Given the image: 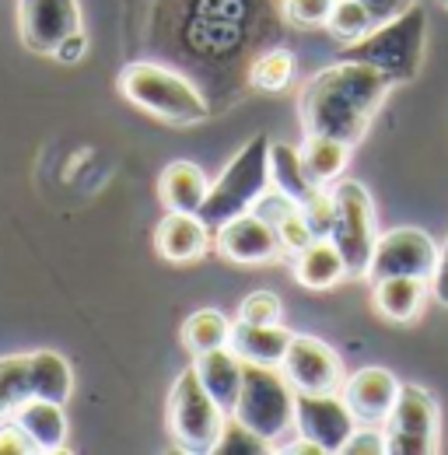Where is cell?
<instances>
[{"mask_svg": "<svg viewBox=\"0 0 448 455\" xmlns=\"http://www.w3.org/2000/svg\"><path fill=\"white\" fill-rule=\"evenodd\" d=\"M389 88L392 77L382 74L379 67L340 57V63L319 70L301 88V99H298L301 126L305 133L333 137V140H343L347 148H354L368 133Z\"/></svg>", "mask_w": 448, "mask_h": 455, "instance_id": "cell-1", "label": "cell"}, {"mask_svg": "<svg viewBox=\"0 0 448 455\" xmlns=\"http://www.w3.org/2000/svg\"><path fill=\"white\" fill-rule=\"evenodd\" d=\"M119 92L137 109L158 116L165 123H179V126H193L211 116L204 92L189 77H182L179 70L162 67V63H148V60L126 63L119 70Z\"/></svg>", "mask_w": 448, "mask_h": 455, "instance_id": "cell-2", "label": "cell"}, {"mask_svg": "<svg viewBox=\"0 0 448 455\" xmlns=\"http://www.w3.org/2000/svg\"><path fill=\"white\" fill-rule=\"evenodd\" d=\"M424 39H428V14H424V7L413 4L403 14H396L392 21L375 25L364 39L347 43V50H340V57L372 63L382 74H389L396 84V81L417 77L420 60H424Z\"/></svg>", "mask_w": 448, "mask_h": 455, "instance_id": "cell-3", "label": "cell"}, {"mask_svg": "<svg viewBox=\"0 0 448 455\" xmlns=\"http://www.w3.org/2000/svg\"><path fill=\"white\" fill-rule=\"evenodd\" d=\"M270 144L274 140L267 133L252 137L231 158V165L221 172V179L211 186V193H207V200L200 207V221L211 231H218L231 218L252 211L256 200L270 189Z\"/></svg>", "mask_w": 448, "mask_h": 455, "instance_id": "cell-4", "label": "cell"}, {"mask_svg": "<svg viewBox=\"0 0 448 455\" xmlns=\"http://www.w3.org/2000/svg\"><path fill=\"white\" fill-rule=\"evenodd\" d=\"M228 417L231 413H224L218 399L204 389L196 368H186L168 396V431H172L175 445L193 455L214 452Z\"/></svg>", "mask_w": 448, "mask_h": 455, "instance_id": "cell-5", "label": "cell"}, {"mask_svg": "<svg viewBox=\"0 0 448 455\" xmlns=\"http://www.w3.org/2000/svg\"><path fill=\"white\" fill-rule=\"evenodd\" d=\"M294 386L284 379V371L267 364H249L242 371V393L235 403V413L245 427H252L263 442L280 438L294 424Z\"/></svg>", "mask_w": 448, "mask_h": 455, "instance_id": "cell-6", "label": "cell"}, {"mask_svg": "<svg viewBox=\"0 0 448 455\" xmlns=\"http://www.w3.org/2000/svg\"><path fill=\"white\" fill-rule=\"evenodd\" d=\"M336 218L330 242L336 245V252L343 256L347 277H368L372 267V252H375V207L372 196L361 182H340L333 189Z\"/></svg>", "mask_w": 448, "mask_h": 455, "instance_id": "cell-7", "label": "cell"}, {"mask_svg": "<svg viewBox=\"0 0 448 455\" xmlns=\"http://www.w3.org/2000/svg\"><path fill=\"white\" fill-rule=\"evenodd\" d=\"M386 452L435 455L438 452V403L420 386H403L386 420Z\"/></svg>", "mask_w": 448, "mask_h": 455, "instance_id": "cell-8", "label": "cell"}, {"mask_svg": "<svg viewBox=\"0 0 448 455\" xmlns=\"http://www.w3.org/2000/svg\"><path fill=\"white\" fill-rule=\"evenodd\" d=\"M438 242L420 231V228H392L386 235H379L375 252H372V267L368 277L382 281V277H424L431 281L438 270Z\"/></svg>", "mask_w": 448, "mask_h": 455, "instance_id": "cell-9", "label": "cell"}, {"mask_svg": "<svg viewBox=\"0 0 448 455\" xmlns=\"http://www.w3.org/2000/svg\"><path fill=\"white\" fill-rule=\"evenodd\" d=\"M280 371L294 386V393H340L343 386V364L336 350L308 333H291Z\"/></svg>", "mask_w": 448, "mask_h": 455, "instance_id": "cell-10", "label": "cell"}, {"mask_svg": "<svg viewBox=\"0 0 448 455\" xmlns=\"http://www.w3.org/2000/svg\"><path fill=\"white\" fill-rule=\"evenodd\" d=\"M18 32L25 50L39 57H56L60 43L81 32L77 0H18Z\"/></svg>", "mask_w": 448, "mask_h": 455, "instance_id": "cell-11", "label": "cell"}, {"mask_svg": "<svg viewBox=\"0 0 448 455\" xmlns=\"http://www.w3.org/2000/svg\"><path fill=\"white\" fill-rule=\"evenodd\" d=\"M294 424L301 438L316 442L323 452H343L347 438L357 431V417L350 413L340 393H298Z\"/></svg>", "mask_w": 448, "mask_h": 455, "instance_id": "cell-12", "label": "cell"}, {"mask_svg": "<svg viewBox=\"0 0 448 455\" xmlns=\"http://www.w3.org/2000/svg\"><path fill=\"white\" fill-rule=\"evenodd\" d=\"M218 249L231 263L260 267V263L277 259L284 252V242H280L277 228L267 218H260L256 211H245V214H238L228 225L218 228Z\"/></svg>", "mask_w": 448, "mask_h": 455, "instance_id": "cell-13", "label": "cell"}, {"mask_svg": "<svg viewBox=\"0 0 448 455\" xmlns=\"http://www.w3.org/2000/svg\"><path fill=\"white\" fill-rule=\"evenodd\" d=\"M399 389H403V382L392 375L389 368H375L372 364V368H361L350 379H343L340 396L350 406V413L357 417V424L379 427V424H386L392 417Z\"/></svg>", "mask_w": 448, "mask_h": 455, "instance_id": "cell-14", "label": "cell"}, {"mask_svg": "<svg viewBox=\"0 0 448 455\" xmlns=\"http://www.w3.org/2000/svg\"><path fill=\"white\" fill-rule=\"evenodd\" d=\"M245 0H200V28L189 36V46L200 43V53H245L242 43L249 39L245 28Z\"/></svg>", "mask_w": 448, "mask_h": 455, "instance_id": "cell-15", "label": "cell"}, {"mask_svg": "<svg viewBox=\"0 0 448 455\" xmlns=\"http://www.w3.org/2000/svg\"><path fill=\"white\" fill-rule=\"evenodd\" d=\"M14 424L32 438L36 452H63L67 449V413L63 403L28 396L14 406Z\"/></svg>", "mask_w": 448, "mask_h": 455, "instance_id": "cell-16", "label": "cell"}, {"mask_svg": "<svg viewBox=\"0 0 448 455\" xmlns=\"http://www.w3.org/2000/svg\"><path fill=\"white\" fill-rule=\"evenodd\" d=\"M155 245L168 263H193L207 252L211 245V228L200 221V214H175L168 211V218L155 231Z\"/></svg>", "mask_w": 448, "mask_h": 455, "instance_id": "cell-17", "label": "cell"}, {"mask_svg": "<svg viewBox=\"0 0 448 455\" xmlns=\"http://www.w3.org/2000/svg\"><path fill=\"white\" fill-rule=\"evenodd\" d=\"M196 375L204 382V389L218 399L224 413H235V403L242 393V371H245V361L231 350V347H218V350H207L196 357Z\"/></svg>", "mask_w": 448, "mask_h": 455, "instance_id": "cell-18", "label": "cell"}, {"mask_svg": "<svg viewBox=\"0 0 448 455\" xmlns=\"http://www.w3.org/2000/svg\"><path fill=\"white\" fill-rule=\"evenodd\" d=\"M207 193H211V182L193 162H172L158 179V196L175 214H200Z\"/></svg>", "mask_w": 448, "mask_h": 455, "instance_id": "cell-19", "label": "cell"}, {"mask_svg": "<svg viewBox=\"0 0 448 455\" xmlns=\"http://www.w3.org/2000/svg\"><path fill=\"white\" fill-rule=\"evenodd\" d=\"M287 343H291V330H284L280 323L277 326H252V323H242V319H238V326H231L228 347H231L242 361H249V364L280 368Z\"/></svg>", "mask_w": 448, "mask_h": 455, "instance_id": "cell-20", "label": "cell"}, {"mask_svg": "<svg viewBox=\"0 0 448 455\" xmlns=\"http://www.w3.org/2000/svg\"><path fill=\"white\" fill-rule=\"evenodd\" d=\"M428 301L424 277H382L375 281V305L392 323H413Z\"/></svg>", "mask_w": 448, "mask_h": 455, "instance_id": "cell-21", "label": "cell"}, {"mask_svg": "<svg viewBox=\"0 0 448 455\" xmlns=\"http://www.w3.org/2000/svg\"><path fill=\"white\" fill-rule=\"evenodd\" d=\"M294 274H298V284L312 287V291H330L340 277H347V267L330 238H316L312 245L298 252Z\"/></svg>", "mask_w": 448, "mask_h": 455, "instance_id": "cell-22", "label": "cell"}, {"mask_svg": "<svg viewBox=\"0 0 448 455\" xmlns=\"http://www.w3.org/2000/svg\"><path fill=\"white\" fill-rule=\"evenodd\" d=\"M270 186H277L294 204H308L323 189L308 179V172L301 165V151H294L291 144H270Z\"/></svg>", "mask_w": 448, "mask_h": 455, "instance_id": "cell-23", "label": "cell"}, {"mask_svg": "<svg viewBox=\"0 0 448 455\" xmlns=\"http://www.w3.org/2000/svg\"><path fill=\"white\" fill-rule=\"evenodd\" d=\"M28 386H32V396L67 403L70 393H74L70 364L56 350H36V354H28Z\"/></svg>", "mask_w": 448, "mask_h": 455, "instance_id": "cell-24", "label": "cell"}, {"mask_svg": "<svg viewBox=\"0 0 448 455\" xmlns=\"http://www.w3.org/2000/svg\"><path fill=\"white\" fill-rule=\"evenodd\" d=\"M347 144L333 140V137H319V133H308L305 148H301V165L308 172V179L316 186H326L333 182L340 172L347 169Z\"/></svg>", "mask_w": 448, "mask_h": 455, "instance_id": "cell-25", "label": "cell"}, {"mask_svg": "<svg viewBox=\"0 0 448 455\" xmlns=\"http://www.w3.org/2000/svg\"><path fill=\"white\" fill-rule=\"evenodd\" d=\"M228 340H231V323L218 308H200L182 323V343H186V350L193 357H200L207 350H218V347H228Z\"/></svg>", "mask_w": 448, "mask_h": 455, "instance_id": "cell-26", "label": "cell"}, {"mask_svg": "<svg viewBox=\"0 0 448 455\" xmlns=\"http://www.w3.org/2000/svg\"><path fill=\"white\" fill-rule=\"evenodd\" d=\"M32 396L28 386V354H11L0 357V417L14 413L18 403Z\"/></svg>", "mask_w": 448, "mask_h": 455, "instance_id": "cell-27", "label": "cell"}, {"mask_svg": "<svg viewBox=\"0 0 448 455\" xmlns=\"http://www.w3.org/2000/svg\"><path fill=\"white\" fill-rule=\"evenodd\" d=\"M330 32H333L336 39H343V43H357V39H364L379 21L372 18V11L361 4V0H336L333 4V14H330Z\"/></svg>", "mask_w": 448, "mask_h": 455, "instance_id": "cell-28", "label": "cell"}, {"mask_svg": "<svg viewBox=\"0 0 448 455\" xmlns=\"http://www.w3.org/2000/svg\"><path fill=\"white\" fill-rule=\"evenodd\" d=\"M291 74H294V57L287 50H267L256 57L252 70H249V81H252V88L280 92V88H287Z\"/></svg>", "mask_w": 448, "mask_h": 455, "instance_id": "cell-29", "label": "cell"}, {"mask_svg": "<svg viewBox=\"0 0 448 455\" xmlns=\"http://www.w3.org/2000/svg\"><path fill=\"white\" fill-rule=\"evenodd\" d=\"M214 452H221V455H260V452H267V442H263L252 427H245L238 417H228Z\"/></svg>", "mask_w": 448, "mask_h": 455, "instance_id": "cell-30", "label": "cell"}, {"mask_svg": "<svg viewBox=\"0 0 448 455\" xmlns=\"http://www.w3.org/2000/svg\"><path fill=\"white\" fill-rule=\"evenodd\" d=\"M280 315H284V308H280V298L274 291H252L238 305V319L252 323V326H277Z\"/></svg>", "mask_w": 448, "mask_h": 455, "instance_id": "cell-31", "label": "cell"}, {"mask_svg": "<svg viewBox=\"0 0 448 455\" xmlns=\"http://www.w3.org/2000/svg\"><path fill=\"white\" fill-rule=\"evenodd\" d=\"M336 0H280V11L298 28H319L330 21Z\"/></svg>", "mask_w": 448, "mask_h": 455, "instance_id": "cell-32", "label": "cell"}, {"mask_svg": "<svg viewBox=\"0 0 448 455\" xmlns=\"http://www.w3.org/2000/svg\"><path fill=\"white\" fill-rule=\"evenodd\" d=\"M301 211H305V221H308V228H312L316 238H330L333 218H336V204H333V193H330V189H319L308 204H301Z\"/></svg>", "mask_w": 448, "mask_h": 455, "instance_id": "cell-33", "label": "cell"}, {"mask_svg": "<svg viewBox=\"0 0 448 455\" xmlns=\"http://www.w3.org/2000/svg\"><path fill=\"white\" fill-rule=\"evenodd\" d=\"M386 455V435H379L372 424H357V431L347 438L343 455Z\"/></svg>", "mask_w": 448, "mask_h": 455, "instance_id": "cell-34", "label": "cell"}, {"mask_svg": "<svg viewBox=\"0 0 448 455\" xmlns=\"http://www.w3.org/2000/svg\"><path fill=\"white\" fill-rule=\"evenodd\" d=\"M32 452H36V445H32V438L18 424H11V427L0 431V455H32Z\"/></svg>", "mask_w": 448, "mask_h": 455, "instance_id": "cell-35", "label": "cell"}, {"mask_svg": "<svg viewBox=\"0 0 448 455\" xmlns=\"http://www.w3.org/2000/svg\"><path fill=\"white\" fill-rule=\"evenodd\" d=\"M368 11H372V18L382 25V21H392L396 14H403L406 7H413V0H361Z\"/></svg>", "mask_w": 448, "mask_h": 455, "instance_id": "cell-36", "label": "cell"}, {"mask_svg": "<svg viewBox=\"0 0 448 455\" xmlns=\"http://www.w3.org/2000/svg\"><path fill=\"white\" fill-rule=\"evenodd\" d=\"M431 291H435V298L448 305V238L445 245H442V252H438V270H435V277H431Z\"/></svg>", "mask_w": 448, "mask_h": 455, "instance_id": "cell-37", "label": "cell"}, {"mask_svg": "<svg viewBox=\"0 0 448 455\" xmlns=\"http://www.w3.org/2000/svg\"><path fill=\"white\" fill-rule=\"evenodd\" d=\"M84 46H88V43H84V32H74L70 39H63V43H60L56 60H60V63H77V60L84 57Z\"/></svg>", "mask_w": 448, "mask_h": 455, "instance_id": "cell-38", "label": "cell"}, {"mask_svg": "<svg viewBox=\"0 0 448 455\" xmlns=\"http://www.w3.org/2000/svg\"><path fill=\"white\" fill-rule=\"evenodd\" d=\"M442 4H445V7H448V0H442Z\"/></svg>", "mask_w": 448, "mask_h": 455, "instance_id": "cell-39", "label": "cell"}]
</instances>
